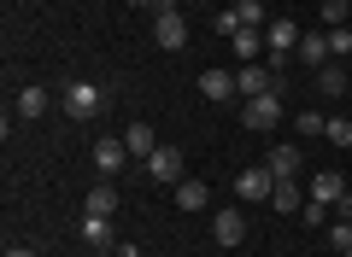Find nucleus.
I'll list each match as a JSON object with an SVG mask.
<instances>
[{
    "mask_svg": "<svg viewBox=\"0 0 352 257\" xmlns=\"http://www.w3.org/2000/svg\"><path fill=\"white\" fill-rule=\"evenodd\" d=\"M6 257H41L36 245H6Z\"/></svg>",
    "mask_w": 352,
    "mask_h": 257,
    "instance_id": "31",
    "label": "nucleus"
},
{
    "mask_svg": "<svg viewBox=\"0 0 352 257\" xmlns=\"http://www.w3.org/2000/svg\"><path fill=\"white\" fill-rule=\"evenodd\" d=\"M311 199H317V205H340V199H346L340 175H311Z\"/></svg>",
    "mask_w": 352,
    "mask_h": 257,
    "instance_id": "20",
    "label": "nucleus"
},
{
    "mask_svg": "<svg viewBox=\"0 0 352 257\" xmlns=\"http://www.w3.org/2000/svg\"><path fill=\"white\" fill-rule=\"evenodd\" d=\"M200 94L206 99H229V94H235V76H229V71H200Z\"/></svg>",
    "mask_w": 352,
    "mask_h": 257,
    "instance_id": "19",
    "label": "nucleus"
},
{
    "mask_svg": "<svg viewBox=\"0 0 352 257\" xmlns=\"http://www.w3.org/2000/svg\"><path fill=\"white\" fill-rule=\"evenodd\" d=\"M294 129H300V135H323L329 117H317V111H300V117H294Z\"/></svg>",
    "mask_w": 352,
    "mask_h": 257,
    "instance_id": "26",
    "label": "nucleus"
},
{
    "mask_svg": "<svg viewBox=\"0 0 352 257\" xmlns=\"http://www.w3.org/2000/svg\"><path fill=\"white\" fill-rule=\"evenodd\" d=\"M264 41H270V53H276L270 64H282V59H288L294 47H300V29H294L288 18H276V24H264Z\"/></svg>",
    "mask_w": 352,
    "mask_h": 257,
    "instance_id": "9",
    "label": "nucleus"
},
{
    "mask_svg": "<svg viewBox=\"0 0 352 257\" xmlns=\"http://www.w3.org/2000/svg\"><path fill=\"white\" fill-rule=\"evenodd\" d=\"M47 106H53L47 88H36V82L18 88V117H24V123H41V117H47Z\"/></svg>",
    "mask_w": 352,
    "mask_h": 257,
    "instance_id": "11",
    "label": "nucleus"
},
{
    "mask_svg": "<svg viewBox=\"0 0 352 257\" xmlns=\"http://www.w3.org/2000/svg\"><path fill=\"white\" fill-rule=\"evenodd\" d=\"M329 245H335V252L352 245V217H346V210H340V222H329Z\"/></svg>",
    "mask_w": 352,
    "mask_h": 257,
    "instance_id": "21",
    "label": "nucleus"
},
{
    "mask_svg": "<svg viewBox=\"0 0 352 257\" xmlns=\"http://www.w3.org/2000/svg\"><path fill=\"white\" fill-rule=\"evenodd\" d=\"M235 12H241V29H264V6L258 0H241Z\"/></svg>",
    "mask_w": 352,
    "mask_h": 257,
    "instance_id": "23",
    "label": "nucleus"
},
{
    "mask_svg": "<svg viewBox=\"0 0 352 257\" xmlns=\"http://www.w3.org/2000/svg\"><path fill=\"white\" fill-rule=\"evenodd\" d=\"M94 164H100V175H118L129 164V147H124V135H106V140H94Z\"/></svg>",
    "mask_w": 352,
    "mask_h": 257,
    "instance_id": "7",
    "label": "nucleus"
},
{
    "mask_svg": "<svg viewBox=\"0 0 352 257\" xmlns=\"http://www.w3.org/2000/svg\"><path fill=\"white\" fill-rule=\"evenodd\" d=\"M270 205H276V210H300V187H294V182H276Z\"/></svg>",
    "mask_w": 352,
    "mask_h": 257,
    "instance_id": "22",
    "label": "nucleus"
},
{
    "mask_svg": "<svg viewBox=\"0 0 352 257\" xmlns=\"http://www.w3.org/2000/svg\"><path fill=\"white\" fill-rule=\"evenodd\" d=\"M294 53H300V64H311V71H323V64L335 59V53H329V29H323V36H300V47H294Z\"/></svg>",
    "mask_w": 352,
    "mask_h": 257,
    "instance_id": "13",
    "label": "nucleus"
},
{
    "mask_svg": "<svg viewBox=\"0 0 352 257\" xmlns=\"http://www.w3.org/2000/svg\"><path fill=\"white\" fill-rule=\"evenodd\" d=\"M124 147H129V158H141V164L159 152V147H153V129H147V123H129V129H124Z\"/></svg>",
    "mask_w": 352,
    "mask_h": 257,
    "instance_id": "17",
    "label": "nucleus"
},
{
    "mask_svg": "<svg viewBox=\"0 0 352 257\" xmlns=\"http://www.w3.org/2000/svg\"><path fill=\"white\" fill-rule=\"evenodd\" d=\"M59 106H65V117L88 123V117H100V106H106V88H100V82H65Z\"/></svg>",
    "mask_w": 352,
    "mask_h": 257,
    "instance_id": "1",
    "label": "nucleus"
},
{
    "mask_svg": "<svg viewBox=\"0 0 352 257\" xmlns=\"http://www.w3.org/2000/svg\"><path fill=\"white\" fill-rule=\"evenodd\" d=\"M153 41H159L164 53H182V47H188V18H182V12H159V18H153Z\"/></svg>",
    "mask_w": 352,
    "mask_h": 257,
    "instance_id": "3",
    "label": "nucleus"
},
{
    "mask_svg": "<svg viewBox=\"0 0 352 257\" xmlns=\"http://www.w3.org/2000/svg\"><path fill=\"white\" fill-rule=\"evenodd\" d=\"M311 88H317V94H323V99H340V94H346V64H335V59H329L323 64V71H311Z\"/></svg>",
    "mask_w": 352,
    "mask_h": 257,
    "instance_id": "10",
    "label": "nucleus"
},
{
    "mask_svg": "<svg viewBox=\"0 0 352 257\" xmlns=\"http://www.w3.org/2000/svg\"><path fill=\"white\" fill-rule=\"evenodd\" d=\"M76 234H82V245H88V252H112V217H88V210H82Z\"/></svg>",
    "mask_w": 352,
    "mask_h": 257,
    "instance_id": "8",
    "label": "nucleus"
},
{
    "mask_svg": "<svg viewBox=\"0 0 352 257\" xmlns=\"http://www.w3.org/2000/svg\"><path fill=\"white\" fill-rule=\"evenodd\" d=\"M323 140H335V147H352V123H346V117H329Z\"/></svg>",
    "mask_w": 352,
    "mask_h": 257,
    "instance_id": "24",
    "label": "nucleus"
},
{
    "mask_svg": "<svg viewBox=\"0 0 352 257\" xmlns=\"http://www.w3.org/2000/svg\"><path fill=\"white\" fill-rule=\"evenodd\" d=\"M270 175H276V182H294V175H300V147H270Z\"/></svg>",
    "mask_w": 352,
    "mask_h": 257,
    "instance_id": "16",
    "label": "nucleus"
},
{
    "mask_svg": "<svg viewBox=\"0 0 352 257\" xmlns=\"http://www.w3.org/2000/svg\"><path fill=\"white\" fill-rule=\"evenodd\" d=\"M300 222H305V228H323V222H329V205H317V199H311V205H300Z\"/></svg>",
    "mask_w": 352,
    "mask_h": 257,
    "instance_id": "27",
    "label": "nucleus"
},
{
    "mask_svg": "<svg viewBox=\"0 0 352 257\" xmlns=\"http://www.w3.org/2000/svg\"><path fill=\"white\" fill-rule=\"evenodd\" d=\"M88 257H118V252H88Z\"/></svg>",
    "mask_w": 352,
    "mask_h": 257,
    "instance_id": "33",
    "label": "nucleus"
},
{
    "mask_svg": "<svg viewBox=\"0 0 352 257\" xmlns=\"http://www.w3.org/2000/svg\"><path fill=\"white\" fill-rule=\"evenodd\" d=\"M212 234H217V245H241V240H247V217H241V210H217Z\"/></svg>",
    "mask_w": 352,
    "mask_h": 257,
    "instance_id": "12",
    "label": "nucleus"
},
{
    "mask_svg": "<svg viewBox=\"0 0 352 257\" xmlns=\"http://www.w3.org/2000/svg\"><path fill=\"white\" fill-rule=\"evenodd\" d=\"M217 36H241V12L229 6V12H217Z\"/></svg>",
    "mask_w": 352,
    "mask_h": 257,
    "instance_id": "29",
    "label": "nucleus"
},
{
    "mask_svg": "<svg viewBox=\"0 0 352 257\" xmlns=\"http://www.w3.org/2000/svg\"><path fill=\"white\" fill-rule=\"evenodd\" d=\"M346 24H352V6H346Z\"/></svg>",
    "mask_w": 352,
    "mask_h": 257,
    "instance_id": "34",
    "label": "nucleus"
},
{
    "mask_svg": "<svg viewBox=\"0 0 352 257\" xmlns=\"http://www.w3.org/2000/svg\"><path fill=\"white\" fill-rule=\"evenodd\" d=\"M82 210H88V217H118V187H112V182H100V187H88Z\"/></svg>",
    "mask_w": 352,
    "mask_h": 257,
    "instance_id": "14",
    "label": "nucleus"
},
{
    "mask_svg": "<svg viewBox=\"0 0 352 257\" xmlns=\"http://www.w3.org/2000/svg\"><path fill=\"white\" fill-rule=\"evenodd\" d=\"M235 193L247 199V205H264V199L276 193V175H270V164H258V170H241V175H235Z\"/></svg>",
    "mask_w": 352,
    "mask_h": 257,
    "instance_id": "4",
    "label": "nucleus"
},
{
    "mask_svg": "<svg viewBox=\"0 0 352 257\" xmlns=\"http://www.w3.org/2000/svg\"><path fill=\"white\" fill-rule=\"evenodd\" d=\"M276 82H282V76H276V64H241V71H235V94H241V99L276 94Z\"/></svg>",
    "mask_w": 352,
    "mask_h": 257,
    "instance_id": "2",
    "label": "nucleus"
},
{
    "mask_svg": "<svg viewBox=\"0 0 352 257\" xmlns=\"http://www.w3.org/2000/svg\"><path fill=\"white\" fill-rule=\"evenodd\" d=\"M323 24H329V29L346 24V0H323Z\"/></svg>",
    "mask_w": 352,
    "mask_h": 257,
    "instance_id": "28",
    "label": "nucleus"
},
{
    "mask_svg": "<svg viewBox=\"0 0 352 257\" xmlns=\"http://www.w3.org/2000/svg\"><path fill=\"white\" fill-rule=\"evenodd\" d=\"M340 210H346V217H352V193H346V199H340Z\"/></svg>",
    "mask_w": 352,
    "mask_h": 257,
    "instance_id": "32",
    "label": "nucleus"
},
{
    "mask_svg": "<svg viewBox=\"0 0 352 257\" xmlns=\"http://www.w3.org/2000/svg\"><path fill=\"white\" fill-rule=\"evenodd\" d=\"M340 257H352V245H346V252H340Z\"/></svg>",
    "mask_w": 352,
    "mask_h": 257,
    "instance_id": "35",
    "label": "nucleus"
},
{
    "mask_svg": "<svg viewBox=\"0 0 352 257\" xmlns=\"http://www.w3.org/2000/svg\"><path fill=\"white\" fill-rule=\"evenodd\" d=\"M229 47H235L241 64H258V53L270 47V41H264V29H241V36H229Z\"/></svg>",
    "mask_w": 352,
    "mask_h": 257,
    "instance_id": "15",
    "label": "nucleus"
},
{
    "mask_svg": "<svg viewBox=\"0 0 352 257\" xmlns=\"http://www.w3.org/2000/svg\"><path fill=\"white\" fill-rule=\"evenodd\" d=\"M129 6H141V12H176V0H129Z\"/></svg>",
    "mask_w": 352,
    "mask_h": 257,
    "instance_id": "30",
    "label": "nucleus"
},
{
    "mask_svg": "<svg viewBox=\"0 0 352 257\" xmlns=\"http://www.w3.org/2000/svg\"><path fill=\"white\" fill-rule=\"evenodd\" d=\"M176 205H182V210H206V205H212V187H206V182H176Z\"/></svg>",
    "mask_w": 352,
    "mask_h": 257,
    "instance_id": "18",
    "label": "nucleus"
},
{
    "mask_svg": "<svg viewBox=\"0 0 352 257\" xmlns=\"http://www.w3.org/2000/svg\"><path fill=\"white\" fill-rule=\"evenodd\" d=\"M346 6H352V0H346Z\"/></svg>",
    "mask_w": 352,
    "mask_h": 257,
    "instance_id": "36",
    "label": "nucleus"
},
{
    "mask_svg": "<svg viewBox=\"0 0 352 257\" xmlns=\"http://www.w3.org/2000/svg\"><path fill=\"white\" fill-rule=\"evenodd\" d=\"M329 53H335V59H346V53H352V24L329 29Z\"/></svg>",
    "mask_w": 352,
    "mask_h": 257,
    "instance_id": "25",
    "label": "nucleus"
},
{
    "mask_svg": "<svg viewBox=\"0 0 352 257\" xmlns=\"http://www.w3.org/2000/svg\"><path fill=\"white\" fill-rule=\"evenodd\" d=\"M276 117H282V94H258V99H247V111H241L247 129H276Z\"/></svg>",
    "mask_w": 352,
    "mask_h": 257,
    "instance_id": "5",
    "label": "nucleus"
},
{
    "mask_svg": "<svg viewBox=\"0 0 352 257\" xmlns=\"http://www.w3.org/2000/svg\"><path fill=\"white\" fill-rule=\"evenodd\" d=\"M147 175H153V182H188V175H182V147H159V152H153V158H147Z\"/></svg>",
    "mask_w": 352,
    "mask_h": 257,
    "instance_id": "6",
    "label": "nucleus"
}]
</instances>
